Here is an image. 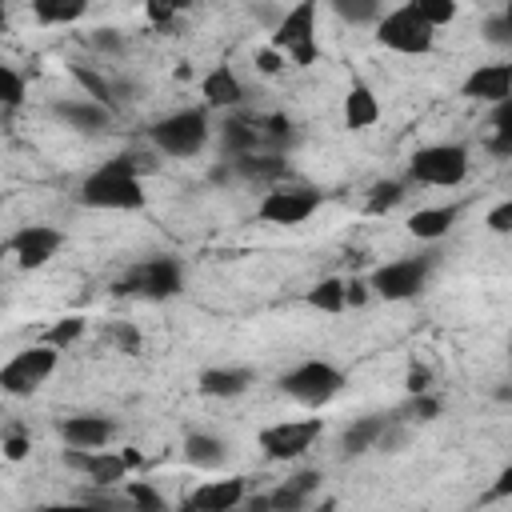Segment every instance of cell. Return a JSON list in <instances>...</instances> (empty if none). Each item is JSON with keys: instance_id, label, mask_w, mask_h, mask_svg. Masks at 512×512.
Returning a JSON list of instances; mask_svg holds the SVG:
<instances>
[{"instance_id": "cell-1", "label": "cell", "mask_w": 512, "mask_h": 512, "mask_svg": "<svg viewBox=\"0 0 512 512\" xmlns=\"http://www.w3.org/2000/svg\"><path fill=\"white\" fill-rule=\"evenodd\" d=\"M140 156H112L104 160L100 168H92L84 180H80V192L76 200L84 208H96V212H140L148 204V192H144V180H140Z\"/></svg>"}, {"instance_id": "cell-2", "label": "cell", "mask_w": 512, "mask_h": 512, "mask_svg": "<svg viewBox=\"0 0 512 512\" xmlns=\"http://www.w3.org/2000/svg\"><path fill=\"white\" fill-rule=\"evenodd\" d=\"M472 168V152L460 140H440V144H420L408 164H404V180L420 184V188H460L468 180Z\"/></svg>"}, {"instance_id": "cell-3", "label": "cell", "mask_w": 512, "mask_h": 512, "mask_svg": "<svg viewBox=\"0 0 512 512\" xmlns=\"http://www.w3.org/2000/svg\"><path fill=\"white\" fill-rule=\"evenodd\" d=\"M212 108H176L168 116H160L152 128H148V140L156 152L172 156V160H188V156H200L208 136H212V120H208Z\"/></svg>"}, {"instance_id": "cell-4", "label": "cell", "mask_w": 512, "mask_h": 512, "mask_svg": "<svg viewBox=\"0 0 512 512\" xmlns=\"http://www.w3.org/2000/svg\"><path fill=\"white\" fill-rule=\"evenodd\" d=\"M440 252H420V256H400V260H384L368 272V284H372V296L384 300V304H404V300H416L428 280H432V268H436Z\"/></svg>"}, {"instance_id": "cell-5", "label": "cell", "mask_w": 512, "mask_h": 512, "mask_svg": "<svg viewBox=\"0 0 512 512\" xmlns=\"http://www.w3.org/2000/svg\"><path fill=\"white\" fill-rule=\"evenodd\" d=\"M316 16H320V0H296L292 8L280 12L268 44L280 48L288 56L292 68H312L316 56H320V44H316Z\"/></svg>"}, {"instance_id": "cell-6", "label": "cell", "mask_w": 512, "mask_h": 512, "mask_svg": "<svg viewBox=\"0 0 512 512\" xmlns=\"http://www.w3.org/2000/svg\"><path fill=\"white\" fill-rule=\"evenodd\" d=\"M116 296H140V300H172L184 292V264L176 256H148L136 260L116 284Z\"/></svg>"}, {"instance_id": "cell-7", "label": "cell", "mask_w": 512, "mask_h": 512, "mask_svg": "<svg viewBox=\"0 0 512 512\" xmlns=\"http://www.w3.org/2000/svg\"><path fill=\"white\" fill-rule=\"evenodd\" d=\"M348 376L332 364V360H300L296 368H288L280 376V392L304 408H324L344 392Z\"/></svg>"}, {"instance_id": "cell-8", "label": "cell", "mask_w": 512, "mask_h": 512, "mask_svg": "<svg viewBox=\"0 0 512 512\" xmlns=\"http://www.w3.org/2000/svg\"><path fill=\"white\" fill-rule=\"evenodd\" d=\"M376 44L400 56H428L436 48V28L412 8V4H396L376 20Z\"/></svg>"}, {"instance_id": "cell-9", "label": "cell", "mask_w": 512, "mask_h": 512, "mask_svg": "<svg viewBox=\"0 0 512 512\" xmlns=\"http://www.w3.org/2000/svg\"><path fill=\"white\" fill-rule=\"evenodd\" d=\"M56 364H60V348L36 340V344H28L24 352H16L0 368V392L12 396V400H24V396H32V392L44 388V380L56 372Z\"/></svg>"}, {"instance_id": "cell-10", "label": "cell", "mask_w": 512, "mask_h": 512, "mask_svg": "<svg viewBox=\"0 0 512 512\" xmlns=\"http://www.w3.org/2000/svg\"><path fill=\"white\" fill-rule=\"evenodd\" d=\"M320 204H324V192H320V188L284 180V184L264 188V196H260V204H256V216H260L264 224L292 228V224H304L312 212H320Z\"/></svg>"}, {"instance_id": "cell-11", "label": "cell", "mask_w": 512, "mask_h": 512, "mask_svg": "<svg viewBox=\"0 0 512 512\" xmlns=\"http://www.w3.org/2000/svg\"><path fill=\"white\" fill-rule=\"evenodd\" d=\"M64 468L84 476V484H124L132 468H140V452L136 448H124V452H112V448H64L60 452Z\"/></svg>"}, {"instance_id": "cell-12", "label": "cell", "mask_w": 512, "mask_h": 512, "mask_svg": "<svg viewBox=\"0 0 512 512\" xmlns=\"http://www.w3.org/2000/svg\"><path fill=\"white\" fill-rule=\"evenodd\" d=\"M324 432V420L320 416H308V420H276L268 428L256 432V448L272 460V464H288V460H300Z\"/></svg>"}, {"instance_id": "cell-13", "label": "cell", "mask_w": 512, "mask_h": 512, "mask_svg": "<svg viewBox=\"0 0 512 512\" xmlns=\"http://www.w3.org/2000/svg\"><path fill=\"white\" fill-rule=\"evenodd\" d=\"M60 248H64V232L52 228V224H24V228H16V232L8 236V252L16 256V264H20L24 272L44 268Z\"/></svg>"}, {"instance_id": "cell-14", "label": "cell", "mask_w": 512, "mask_h": 512, "mask_svg": "<svg viewBox=\"0 0 512 512\" xmlns=\"http://www.w3.org/2000/svg\"><path fill=\"white\" fill-rule=\"evenodd\" d=\"M324 484V472L320 468H304V472H292L288 480H280L268 496H252L244 500L248 508H272V512H300L312 504V496L320 492Z\"/></svg>"}, {"instance_id": "cell-15", "label": "cell", "mask_w": 512, "mask_h": 512, "mask_svg": "<svg viewBox=\"0 0 512 512\" xmlns=\"http://www.w3.org/2000/svg\"><path fill=\"white\" fill-rule=\"evenodd\" d=\"M56 436L64 448H108L116 440V420L104 412H72L56 420Z\"/></svg>"}, {"instance_id": "cell-16", "label": "cell", "mask_w": 512, "mask_h": 512, "mask_svg": "<svg viewBox=\"0 0 512 512\" xmlns=\"http://www.w3.org/2000/svg\"><path fill=\"white\" fill-rule=\"evenodd\" d=\"M244 500H248V476H224V480H204L180 504L188 512H232Z\"/></svg>"}, {"instance_id": "cell-17", "label": "cell", "mask_w": 512, "mask_h": 512, "mask_svg": "<svg viewBox=\"0 0 512 512\" xmlns=\"http://www.w3.org/2000/svg\"><path fill=\"white\" fill-rule=\"evenodd\" d=\"M460 96L476 100V104H500L512 96V64L496 60V64H476L464 80H460Z\"/></svg>"}, {"instance_id": "cell-18", "label": "cell", "mask_w": 512, "mask_h": 512, "mask_svg": "<svg viewBox=\"0 0 512 512\" xmlns=\"http://www.w3.org/2000/svg\"><path fill=\"white\" fill-rule=\"evenodd\" d=\"M256 384V372L248 364H216L196 376V392L204 400H236Z\"/></svg>"}, {"instance_id": "cell-19", "label": "cell", "mask_w": 512, "mask_h": 512, "mask_svg": "<svg viewBox=\"0 0 512 512\" xmlns=\"http://www.w3.org/2000/svg\"><path fill=\"white\" fill-rule=\"evenodd\" d=\"M52 116H56L64 128L84 132V136H100V132H108L112 120H116L112 108H104V104H96V100H88V96H80V100H56V104H52Z\"/></svg>"}, {"instance_id": "cell-20", "label": "cell", "mask_w": 512, "mask_h": 512, "mask_svg": "<svg viewBox=\"0 0 512 512\" xmlns=\"http://www.w3.org/2000/svg\"><path fill=\"white\" fill-rule=\"evenodd\" d=\"M232 168H236V180L244 184H260V188H272V184H284L292 180L288 176V156L284 152H268V148H256V152H244V156H228Z\"/></svg>"}, {"instance_id": "cell-21", "label": "cell", "mask_w": 512, "mask_h": 512, "mask_svg": "<svg viewBox=\"0 0 512 512\" xmlns=\"http://www.w3.org/2000/svg\"><path fill=\"white\" fill-rule=\"evenodd\" d=\"M200 96H204V108H212V112H236L248 92H244V80L236 76L232 64H216L204 72Z\"/></svg>"}, {"instance_id": "cell-22", "label": "cell", "mask_w": 512, "mask_h": 512, "mask_svg": "<svg viewBox=\"0 0 512 512\" xmlns=\"http://www.w3.org/2000/svg\"><path fill=\"white\" fill-rule=\"evenodd\" d=\"M456 220H460V204H424L404 220V228H408V236L436 244L456 228Z\"/></svg>"}, {"instance_id": "cell-23", "label": "cell", "mask_w": 512, "mask_h": 512, "mask_svg": "<svg viewBox=\"0 0 512 512\" xmlns=\"http://www.w3.org/2000/svg\"><path fill=\"white\" fill-rule=\"evenodd\" d=\"M344 128L348 132H368L376 120H380V100L376 92L364 84V80H352L348 92H344Z\"/></svg>"}, {"instance_id": "cell-24", "label": "cell", "mask_w": 512, "mask_h": 512, "mask_svg": "<svg viewBox=\"0 0 512 512\" xmlns=\"http://www.w3.org/2000/svg\"><path fill=\"white\" fill-rule=\"evenodd\" d=\"M180 448H184V460L200 472H216L228 460V440H220L216 432H204V428H192Z\"/></svg>"}, {"instance_id": "cell-25", "label": "cell", "mask_w": 512, "mask_h": 512, "mask_svg": "<svg viewBox=\"0 0 512 512\" xmlns=\"http://www.w3.org/2000/svg\"><path fill=\"white\" fill-rule=\"evenodd\" d=\"M220 148H224V156H244V152L264 148V140H260V116H236V112H228L224 116V128H220Z\"/></svg>"}, {"instance_id": "cell-26", "label": "cell", "mask_w": 512, "mask_h": 512, "mask_svg": "<svg viewBox=\"0 0 512 512\" xmlns=\"http://www.w3.org/2000/svg\"><path fill=\"white\" fill-rule=\"evenodd\" d=\"M388 420H392V416H384V412H380V416H360V420H352V424L340 432V456H364V452H372V448L380 444Z\"/></svg>"}, {"instance_id": "cell-27", "label": "cell", "mask_w": 512, "mask_h": 512, "mask_svg": "<svg viewBox=\"0 0 512 512\" xmlns=\"http://www.w3.org/2000/svg\"><path fill=\"white\" fill-rule=\"evenodd\" d=\"M72 72V80L84 88V96L88 100H96V104H104V108H112V112H120V96H116V80H108L104 72H96L92 64H72L68 68Z\"/></svg>"}, {"instance_id": "cell-28", "label": "cell", "mask_w": 512, "mask_h": 512, "mask_svg": "<svg viewBox=\"0 0 512 512\" xmlns=\"http://www.w3.org/2000/svg\"><path fill=\"white\" fill-rule=\"evenodd\" d=\"M88 8L92 0H32V20L48 28H64V24H76Z\"/></svg>"}, {"instance_id": "cell-29", "label": "cell", "mask_w": 512, "mask_h": 512, "mask_svg": "<svg viewBox=\"0 0 512 512\" xmlns=\"http://www.w3.org/2000/svg\"><path fill=\"white\" fill-rule=\"evenodd\" d=\"M304 304L316 308V312H328V316H340L348 308V296H344V276H320L308 292H304Z\"/></svg>"}, {"instance_id": "cell-30", "label": "cell", "mask_w": 512, "mask_h": 512, "mask_svg": "<svg viewBox=\"0 0 512 512\" xmlns=\"http://www.w3.org/2000/svg\"><path fill=\"white\" fill-rule=\"evenodd\" d=\"M408 180L404 176H388V180H376L372 188H368V196H364V212L368 216H384V212H392L396 204H404V196H408Z\"/></svg>"}, {"instance_id": "cell-31", "label": "cell", "mask_w": 512, "mask_h": 512, "mask_svg": "<svg viewBox=\"0 0 512 512\" xmlns=\"http://www.w3.org/2000/svg\"><path fill=\"white\" fill-rule=\"evenodd\" d=\"M260 140L268 152H288L296 144V124L288 112H268L260 116Z\"/></svg>"}, {"instance_id": "cell-32", "label": "cell", "mask_w": 512, "mask_h": 512, "mask_svg": "<svg viewBox=\"0 0 512 512\" xmlns=\"http://www.w3.org/2000/svg\"><path fill=\"white\" fill-rule=\"evenodd\" d=\"M328 8L352 28H376L384 16V0H328Z\"/></svg>"}, {"instance_id": "cell-33", "label": "cell", "mask_w": 512, "mask_h": 512, "mask_svg": "<svg viewBox=\"0 0 512 512\" xmlns=\"http://www.w3.org/2000/svg\"><path fill=\"white\" fill-rule=\"evenodd\" d=\"M440 412H444V400L436 392H408V400L392 416L396 420H408V424H432Z\"/></svg>"}, {"instance_id": "cell-34", "label": "cell", "mask_w": 512, "mask_h": 512, "mask_svg": "<svg viewBox=\"0 0 512 512\" xmlns=\"http://www.w3.org/2000/svg\"><path fill=\"white\" fill-rule=\"evenodd\" d=\"M84 332H88V316H60V320H52V324L40 332V340L52 344V348H60V352H68L72 344L84 340Z\"/></svg>"}, {"instance_id": "cell-35", "label": "cell", "mask_w": 512, "mask_h": 512, "mask_svg": "<svg viewBox=\"0 0 512 512\" xmlns=\"http://www.w3.org/2000/svg\"><path fill=\"white\" fill-rule=\"evenodd\" d=\"M28 100V80L16 64H0V104H4V116H12L20 104Z\"/></svg>"}, {"instance_id": "cell-36", "label": "cell", "mask_w": 512, "mask_h": 512, "mask_svg": "<svg viewBox=\"0 0 512 512\" xmlns=\"http://www.w3.org/2000/svg\"><path fill=\"white\" fill-rule=\"evenodd\" d=\"M120 492H124L128 508H140V512H164L168 508V500L160 496V488H152L148 480H124Z\"/></svg>"}, {"instance_id": "cell-37", "label": "cell", "mask_w": 512, "mask_h": 512, "mask_svg": "<svg viewBox=\"0 0 512 512\" xmlns=\"http://www.w3.org/2000/svg\"><path fill=\"white\" fill-rule=\"evenodd\" d=\"M404 4H412L432 28H444V24H452L456 20V12H460V0H404Z\"/></svg>"}, {"instance_id": "cell-38", "label": "cell", "mask_w": 512, "mask_h": 512, "mask_svg": "<svg viewBox=\"0 0 512 512\" xmlns=\"http://www.w3.org/2000/svg\"><path fill=\"white\" fill-rule=\"evenodd\" d=\"M88 48L100 52V56H124V52H128V36H124L120 28H96V32L88 36Z\"/></svg>"}, {"instance_id": "cell-39", "label": "cell", "mask_w": 512, "mask_h": 512, "mask_svg": "<svg viewBox=\"0 0 512 512\" xmlns=\"http://www.w3.org/2000/svg\"><path fill=\"white\" fill-rule=\"evenodd\" d=\"M108 340H112L120 352H128V356H140V352H144V336H140V328L128 324V320L108 324Z\"/></svg>"}, {"instance_id": "cell-40", "label": "cell", "mask_w": 512, "mask_h": 512, "mask_svg": "<svg viewBox=\"0 0 512 512\" xmlns=\"http://www.w3.org/2000/svg\"><path fill=\"white\" fill-rule=\"evenodd\" d=\"M192 4H196V0H144V16L164 28V24H172L180 12H188Z\"/></svg>"}, {"instance_id": "cell-41", "label": "cell", "mask_w": 512, "mask_h": 512, "mask_svg": "<svg viewBox=\"0 0 512 512\" xmlns=\"http://www.w3.org/2000/svg\"><path fill=\"white\" fill-rule=\"evenodd\" d=\"M484 228H488L492 236H512V196L496 200V204L484 212Z\"/></svg>"}, {"instance_id": "cell-42", "label": "cell", "mask_w": 512, "mask_h": 512, "mask_svg": "<svg viewBox=\"0 0 512 512\" xmlns=\"http://www.w3.org/2000/svg\"><path fill=\"white\" fill-rule=\"evenodd\" d=\"M480 32H484V40H488L492 48H512V20H508L504 12H496V16H488Z\"/></svg>"}, {"instance_id": "cell-43", "label": "cell", "mask_w": 512, "mask_h": 512, "mask_svg": "<svg viewBox=\"0 0 512 512\" xmlns=\"http://www.w3.org/2000/svg\"><path fill=\"white\" fill-rule=\"evenodd\" d=\"M0 452H4V460L20 464V460L32 452V440H28V432H24V428H8V432H4V440H0Z\"/></svg>"}, {"instance_id": "cell-44", "label": "cell", "mask_w": 512, "mask_h": 512, "mask_svg": "<svg viewBox=\"0 0 512 512\" xmlns=\"http://www.w3.org/2000/svg\"><path fill=\"white\" fill-rule=\"evenodd\" d=\"M252 64H256V72H264V76H276L280 68H288V56H284L280 48H272V44H264V48H256V56H252Z\"/></svg>"}, {"instance_id": "cell-45", "label": "cell", "mask_w": 512, "mask_h": 512, "mask_svg": "<svg viewBox=\"0 0 512 512\" xmlns=\"http://www.w3.org/2000/svg\"><path fill=\"white\" fill-rule=\"evenodd\" d=\"M344 296H348V308H364L372 300L368 276H344Z\"/></svg>"}, {"instance_id": "cell-46", "label": "cell", "mask_w": 512, "mask_h": 512, "mask_svg": "<svg viewBox=\"0 0 512 512\" xmlns=\"http://www.w3.org/2000/svg\"><path fill=\"white\" fill-rule=\"evenodd\" d=\"M404 392H432V368L412 360L408 372H404Z\"/></svg>"}, {"instance_id": "cell-47", "label": "cell", "mask_w": 512, "mask_h": 512, "mask_svg": "<svg viewBox=\"0 0 512 512\" xmlns=\"http://www.w3.org/2000/svg\"><path fill=\"white\" fill-rule=\"evenodd\" d=\"M484 500H512V464H504L500 468V476L492 480V488H488V496Z\"/></svg>"}, {"instance_id": "cell-48", "label": "cell", "mask_w": 512, "mask_h": 512, "mask_svg": "<svg viewBox=\"0 0 512 512\" xmlns=\"http://www.w3.org/2000/svg\"><path fill=\"white\" fill-rule=\"evenodd\" d=\"M492 128L512 136V96H508V100H500V104H492Z\"/></svg>"}, {"instance_id": "cell-49", "label": "cell", "mask_w": 512, "mask_h": 512, "mask_svg": "<svg viewBox=\"0 0 512 512\" xmlns=\"http://www.w3.org/2000/svg\"><path fill=\"white\" fill-rule=\"evenodd\" d=\"M500 12H504V16H508V20H512V0H508V4H504V8H500Z\"/></svg>"}]
</instances>
